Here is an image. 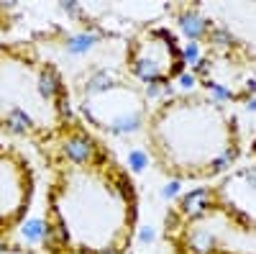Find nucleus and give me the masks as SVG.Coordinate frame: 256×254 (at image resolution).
Returning a JSON list of instances; mask_svg holds the SVG:
<instances>
[{
	"instance_id": "f257e3e1",
	"label": "nucleus",
	"mask_w": 256,
	"mask_h": 254,
	"mask_svg": "<svg viewBox=\"0 0 256 254\" xmlns=\"http://www.w3.org/2000/svg\"><path fill=\"white\" fill-rule=\"evenodd\" d=\"M52 193L54 234L74 254L120 251L128 226V187L118 172L82 146Z\"/></svg>"
},
{
	"instance_id": "f03ea898",
	"label": "nucleus",
	"mask_w": 256,
	"mask_h": 254,
	"mask_svg": "<svg viewBox=\"0 0 256 254\" xmlns=\"http://www.w3.org/2000/svg\"><path fill=\"white\" fill-rule=\"evenodd\" d=\"M180 52L166 31H146L131 47V67L146 82H164L180 70Z\"/></svg>"
}]
</instances>
